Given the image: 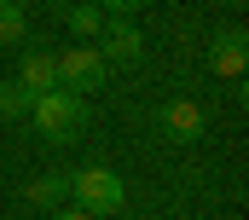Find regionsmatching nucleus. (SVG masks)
<instances>
[{
  "label": "nucleus",
  "mask_w": 249,
  "mask_h": 220,
  "mask_svg": "<svg viewBox=\"0 0 249 220\" xmlns=\"http://www.w3.org/2000/svg\"><path fill=\"white\" fill-rule=\"evenodd\" d=\"M70 197H75V209H87L93 220H105V215H122V174L116 168H105V163H87V168H75L70 174Z\"/></svg>",
  "instance_id": "f03ea898"
},
{
  "label": "nucleus",
  "mask_w": 249,
  "mask_h": 220,
  "mask_svg": "<svg viewBox=\"0 0 249 220\" xmlns=\"http://www.w3.org/2000/svg\"><path fill=\"white\" fill-rule=\"evenodd\" d=\"M64 18H70V35H99V29H105V12L87 6V0H70Z\"/></svg>",
  "instance_id": "1a4fd4ad"
},
{
  "label": "nucleus",
  "mask_w": 249,
  "mask_h": 220,
  "mask_svg": "<svg viewBox=\"0 0 249 220\" xmlns=\"http://www.w3.org/2000/svg\"><path fill=\"white\" fill-rule=\"evenodd\" d=\"M18 87L29 99L53 93L58 87V53H41V47H23V64H18Z\"/></svg>",
  "instance_id": "423d86ee"
},
{
  "label": "nucleus",
  "mask_w": 249,
  "mask_h": 220,
  "mask_svg": "<svg viewBox=\"0 0 249 220\" xmlns=\"http://www.w3.org/2000/svg\"><path fill=\"white\" fill-rule=\"evenodd\" d=\"M29 116H35L41 139L70 145V139L87 128V99H81V93H70V87H53V93H41V99L29 105Z\"/></svg>",
  "instance_id": "f257e3e1"
},
{
  "label": "nucleus",
  "mask_w": 249,
  "mask_h": 220,
  "mask_svg": "<svg viewBox=\"0 0 249 220\" xmlns=\"http://www.w3.org/2000/svg\"><path fill=\"white\" fill-rule=\"evenodd\" d=\"M105 75H110V64L99 58V47H87V41H75L70 53H58V87H70V93H99L105 87Z\"/></svg>",
  "instance_id": "7ed1b4c3"
},
{
  "label": "nucleus",
  "mask_w": 249,
  "mask_h": 220,
  "mask_svg": "<svg viewBox=\"0 0 249 220\" xmlns=\"http://www.w3.org/2000/svg\"><path fill=\"white\" fill-rule=\"evenodd\" d=\"M53 6H58V12H64V6H70V0H53Z\"/></svg>",
  "instance_id": "2eb2a0df"
},
{
  "label": "nucleus",
  "mask_w": 249,
  "mask_h": 220,
  "mask_svg": "<svg viewBox=\"0 0 249 220\" xmlns=\"http://www.w3.org/2000/svg\"><path fill=\"white\" fill-rule=\"evenodd\" d=\"M209 64H214V75H220V81H238V75H244V64H249L244 35H238V29L214 35V47H209Z\"/></svg>",
  "instance_id": "0eeeda50"
},
{
  "label": "nucleus",
  "mask_w": 249,
  "mask_h": 220,
  "mask_svg": "<svg viewBox=\"0 0 249 220\" xmlns=\"http://www.w3.org/2000/svg\"><path fill=\"white\" fill-rule=\"evenodd\" d=\"M23 197H29L35 209H58L64 197H70V174H47V180H35V185H29Z\"/></svg>",
  "instance_id": "6e6552de"
},
{
  "label": "nucleus",
  "mask_w": 249,
  "mask_h": 220,
  "mask_svg": "<svg viewBox=\"0 0 249 220\" xmlns=\"http://www.w3.org/2000/svg\"><path fill=\"white\" fill-rule=\"evenodd\" d=\"M23 35H29L23 6H0V47H23Z\"/></svg>",
  "instance_id": "9d476101"
},
{
  "label": "nucleus",
  "mask_w": 249,
  "mask_h": 220,
  "mask_svg": "<svg viewBox=\"0 0 249 220\" xmlns=\"http://www.w3.org/2000/svg\"><path fill=\"white\" fill-rule=\"evenodd\" d=\"M99 58H105V64H139V58H145V35L133 29V18H105V29H99Z\"/></svg>",
  "instance_id": "20e7f679"
},
{
  "label": "nucleus",
  "mask_w": 249,
  "mask_h": 220,
  "mask_svg": "<svg viewBox=\"0 0 249 220\" xmlns=\"http://www.w3.org/2000/svg\"><path fill=\"white\" fill-rule=\"evenodd\" d=\"M157 122H162V133H168L174 145H197V139H203V128H209L203 105H191V99H168Z\"/></svg>",
  "instance_id": "39448f33"
},
{
  "label": "nucleus",
  "mask_w": 249,
  "mask_h": 220,
  "mask_svg": "<svg viewBox=\"0 0 249 220\" xmlns=\"http://www.w3.org/2000/svg\"><path fill=\"white\" fill-rule=\"evenodd\" d=\"M53 220H93V215H87V209H58Z\"/></svg>",
  "instance_id": "ddd939ff"
},
{
  "label": "nucleus",
  "mask_w": 249,
  "mask_h": 220,
  "mask_svg": "<svg viewBox=\"0 0 249 220\" xmlns=\"http://www.w3.org/2000/svg\"><path fill=\"white\" fill-rule=\"evenodd\" d=\"M29 105H35V99H29V93H23L18 81H0V116H6V122L29 116Z\"/></svg>",
  "instance_id": "9b49d317"
},
{
  "label": "nucleus",
  "mask_w": 249,
  "mask_h": 220,
  "mask_svg": "<svg viewBox=\"0 0 249 220\" xmlns=\"http://www.w3.org/2000/svg\"><path fill=\"white\" fill-rule=\"evenodd\" d=\"M145 0H99V12H110V18H133Z\"/></svg>",
  "instance_id": "f8f14e48"
},
{
  "label": "nucleus",
  "mask_w": 249,
  "mask_h": 220,
  "mask_svg": "<svg viewBox=\"0 0 249 220\" xmlns=\"http://www.w3.org/2000/svg\"><path fill=\"white\" fill-rule=\"evenodd\" d=\"M0 6H23V0H0Z\"/></svg>",
  "instance_id": "4468645a"
}]
</instances>
